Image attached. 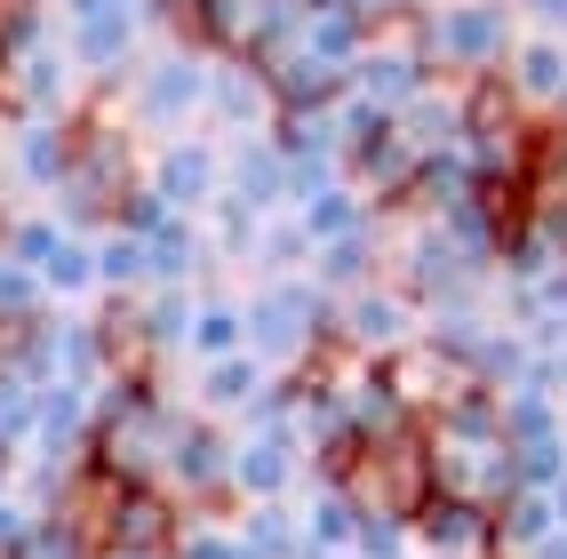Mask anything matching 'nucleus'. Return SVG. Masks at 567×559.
Masks as SVG:
<instances>
[{
    "label": "nucleus",
    "mask_w": 567,
    "mask_h": 559,
    "mask_svg": "<svg viewBox=\"0 0 567 559\" xmlns=\"http://www.w3.org/2000/svg\"><path fill=\"white\" fill-rule=\"evenodd\" d=\"M424 456H432V496L496 511L519 488L512 479V439H504V400L480 392V384L424 416Z\"/></svg>",
    "instance_id": "f257e3e1"
},
{
    "label": "nucleus",
    "mask_w": 567,
    "mask_h": 559,
    "mask_svg": "<svg viewBox=\"0 0 567 559\" xmlns=\"http://www.w3.org/2000/svg\"><path fill=\"white\" fill-rule=\"evenodd\" d=\"M328 488H344L360 511H392L415 519V504L432 496V456H424V416H400L384 432H352L336 456L320 464Z\"/></svg>",
    "instance_id": "f03ea898"
},
{
    "label": "nucleus",
    "mask_w": 567,
    "mask_h": 559,
    "mask_svg": "<svg viewBox=\"0 0 567 559\" xmlns=\"http://www.w3.org/2000/svg\"><path fill=\"white\" fill-rule=\"evenodd\" d=\"M184 407L153 384V376H112V392L96 400V432H89V464L112 472L121 488H161L168 472V439H176Z\"/></svg>",
    "instance_id": "7ed1b4c3"
},
{
    "label": "nucleus",
    "mask_w": 567,
    "mask_h": 559,
    "mask_svg": "<svg viewBox=\"0 0 567 559\" xmlns=\"http://www.w3.org/2000/svg\"><path fill=\"white\" fill-rule=\"evenodd\" d=\"M248 352L272 368V376H288V368H312L328 344H336V296L312 280V272H288V280H264L248 304Z\"/></svg>",
    "instance_id": "20e7f679"
},
{
    "label": "nucleus",
    "mask_w": 567,
    "mask_h": 559,
    "mask_svg": "<svg viewBox=\"0 0 567 559\" xmlns=\"http://www.w3.org/2000/svg\"><path fill=\"white\" fill-rule=\"evenodd\" d=\"M161 496H168L176 511H193V504H233V432H224L216 416H176Z\"/></svg>",
    "instance_id": "39448f33"
},
{
    "label": "nucleus",
    "mask_w": 567,
    "mask_h": 559,
    "mask_svg": "<svg viewBox=\"0 0 567 559\" xmlns=\"http://www.w3.org/2000/svg\"><path fill=\"white\" fill-rule=\"evenodd\" d=\"M504 439H512V479L551 488L567 472V407L544 392H504Z\"/></svg>",
    "instance_id": "423d86ee"
},
{
    "label": "nucleus",
    "mask_w": 567,
    "mask_h": 559,
    "mask_svg": "<svg viewBox=\"0 0 567 559\" xmlns=\"http://www.w3.org/2000/svg\"><path fill=\"white\" fill-rule=\"evenodd\" d=\"M424 335V312H415V296L400 280H368L352 296H336V344L352 352H400Z\"/></svg>",
    "instance_id": "0eeeda50"
},
{
    "label": "nucleus",
    "mask_w": 567,
    "mask_h": 559,
    "mask_svg": "<svg viewBox=\"0 0 567 559\" xmlns=\"http://www.w3.org/2000/svg\"><path fill=\"white\" fill-rule=\"evenodd\" d=\"M305 472L312 456L272 424H248V439H233V504H280Z\"/></svg>",
    "instance_id": "6e6552de"
},
{
    "label": "nucleus",
    "mask_w": 567,
    "mask_h": 559,
    "mask_svg": "<svg viewBox=\"0 0 567 559\" xmlns=\"http://www.w3.org/2000/svg\"><path fill=\"white\" fill-rule=\"evenodd\" d=\"M408 536L432 559H496V511L456 504V496H424L415 519H408Z\"/></svg>",
    "instance_id": "1a4fd4ad"
},
{
    "label": "nucleus",
    "mask_w": 567,
    "mask_h": 559,
    "mask_svg": "<svg viewBox=\"0 0 567 559\" xmlns=\"http://www.w3.org/2000/svg\"><path fill=\"white\" fill-rule=\"evenodd\" d=\"M144 184H153V193H161L176 216H200V208L224 193V153H216V144H193V136H184V144H168V153H161V168L144 176Z\"/></svg>",
    "instance_id": "9d476101"
},
{
    "label": "nucleus",
    "mask_w": 567,
    "mask_h": 559,
    "mask_svg": "<svg viewBox=\"0 0 567 559\" xmlns=\"http://www.w3.org/2000/svg\"><path fill=\"white\" fill-rule=\"evenodd\" d=\"M264 384H272V368H264L256 352H224V360H200L193 368V400H200V416H248V407L264 400Z\"/></svg>",
    "instance_id": "9b49d317"
},
{
    "label": "nucleus",
    "mask_w": 567,
    "mask_h": 559,
    "mask_svg": "<svg viewBox=\"0 0 567 559\" xmlns=\"http://www.w3.org/2000/svg\"><path fill=\"white\" fill-rule=\"evenodd\" d=\"M512 41H504V9H487V0H464V9H447L432 24V56H447L456 72H480V64H496Z\"/></svg>",
    "instance_id": "f8f14e48"
},
{
    "label": "nucleus",
    "mask_w": 567,
    "mask_h": 559,
    "mask_svg": "<svg viewBox=\"0 0 567 559\" xmlns=\"http://www.w3.org/2000/svg\"><path fill=\"white\" fill-rule=\"evenodd\" d=\"M224 193H233L240 208L256 216H280L296 193H288V161H280V144H240L233 161H224Z\"/></svg>",
    "instance_id": "ddd939ff"
},
{
    "label": "nucleus",
    "mask_w": 567,
    "mask_h": 559,
    "mask_svg": "<svg viewBox=\"0 0 567 559\" xmlns=\"http://www.w3.org/2000/svg\"><path fill=\"white\" fill-rule=\"evenodd\" d=\"M136 49V9L128 0H72V56L81 64H121Z\"/></svg>",
    "instance_id": "4468645a"
},
{
    "label": "nucleus",
    "mask_w": 567,
    "mask_h": 559,
    "mask_svg": "<svg viewBox=\"0 0 567 559\" xmlns=\"http://www.w3.org/2000/svg\"><path fill=\"white\" fill-rule=\"evenodd\" d=\"M551 536H559V519H551V496L544 488H512L496 504V559H536Z\"/></svg>",
    "instance_id": "2eb2a0df"
},
{
    "label": "nucleus",
    "mask_w": 567,
    "mask_h": 559,
    "mask_svg": "<svg viewBox=\"0 0 567 559\" xmlns=\"http://www.w3.org/2000/svg\"><path fill=\"white\" fill-rule=\"evenodd\" d=\"M184 360H224V352H248V320H240V304L233 296H193V320H184V344H176Z\"/></svg>",
    "instance_id": "dca6fc26"
},
{
    "label": "nucleus",
    "mask_w": 567,
    "mask_h": 559,
    "mask_svg": "<svg viewBox=\"0 0 567 559\" xmlns=\"http://www.w3.org/2000/svg\"><path fill=\"white\" fill-rule=\"evenodd\" d=\"M296 224H305V240L312 248H328V240H352V232H368V193L360 184H320L312 200H296Z\"/></svg>",
    "instance_id": "f3484780"
},
{
    "label": "nucleus",
    "mask_w": 567,
    "mask_h": 559,
    "mask_svg": "<svg viewBox=\"0 0 567 559\" xmlns=\"http://www.w3.org/2000/svg\"><path fill=\"white\" fill-rule=\"evenodd\" d=\"M144 121H184V112H200L208 104V72L193 56H161L153 72H144Z\"/></svg>",
    "instance_id": "a211bd4d"
},
{
    "label": "nucleus",
    "mask_w": 567,
    "mask_h": 559,
    "mask_svg": "<svg viewBox=\"0 0 567 559\" xmlns=\"http://www.w3.org/2000/svg\"><path fill=\"white\" fill-rule=\"evenodd\" d=\"M504 89H512L519 104H559V96H567V49H559V41H519V49L504 56Z\"/></svg>",
    "instance_id": "6ab92c4d"
},
{
    "label": "nucleus",
    "mask_w": 567,
    "mask_h": 559,
    "mask_svg": "<svg viewBox=\"0 0 567 559\" xmlns=\"http://www.w3.org/2000/svg\"><path fill=\"white\" fill-rule=\"evenodd\" d=\"M272 9H280V0H193L200 32H208L216 49H233V56H248V49L264 41V24H272Z\"/></svg>",
    "instance_id": "aec40b11"
},
{
    "label": "nucleus",
    "mask_w": 567,
    "mask_h": 559,
    "mask_svg": "<svg viewBox=\"0 0 567 559\" xmlns=\"http://www.w3.org/2000/svg\"><path fill=\"white\" fill-rule=\"evenodd\" d=\"M41 296H49V304H89V296H104L96 288V240H81V232H64L56 240V256H49V265H41Z\"/></svg>",
    "instance_id": "412c9836"
},
{
    "label": "nucleus",
    "mask_w": 567,
    "mask_h": 559,
    "mask_svg": "<svg viewBox=\"0 0 567 559\" xmlns=\"http://www.w3.org/2000/svg\"><path fill=\"white\" fill-rule=\"evenodd\" d=\"M233 536H240L248 559H312L305 551V519H296L288 504H248Z\"/></svg>",
    "instance_id": "4be33fe9"
},
{
    "label": "nucleus",
    "mask_w": 567,
    "mask_h": 559,
    "mask_svg": "<svg viewBox=\"0 0 567 559\" xmlns=\"http://www.w3.org/2000/svg\"><path fill=\"white\" fill-rule=\"evenodd\" d=\"M375 256H384V240H375V224H368V232H352V240L312 248V280H320L328 296H352V288L375 280Z\"/></svg>",
    "instance_id": "5701e85b"
},
{
    "label": "nucleus",
    "mask_w": 567,
    "mask_h": 559,
    "mask_svg": "<svg viewBox=\"0 0 567 559\" xmlns=\"http://www.w3.org/2000/svg\"><path fill=\"white\" fill-rule=\"evenodd\" d=\"M17 168H24L32 184H49V193H64V168H72V128H64V121H32V128L17 136Z\"/></svg>",
    "instance_id": "b1692460"
},
{
    "label": "nucleus",
    "mask_w": 567,
    "mask_h": 559,
    "mask_svg": "<svg viewBox=\"0 0 567 559\" xmlns=\"http://www.w3.org/2000/svg\"><path fill=\"white\" fill-rule=\"evenodd\" d=\"M352 536H360V504L320 479V496H312V511H305V551H320V559H328V551H352Z\"/></svg>",
    "instance_id": "393cba45"
},
{
    "label": "nucleus",
    "mask_w": 567,
    "mask_h": 559,
    "mask_svg": "<svg viewBox=\"0 0 567 559\" xmlns=\"http://www.w3.org/2000/svg\"><path fill=\"white\" fill-rule=\"evenodd\" d=\"M256 265H264V280L312 272V240H305V224H296V216H264V232H256Z\"/></svg>",
    "instance_id": "a878e982"
},
{
    "label": "nucleus",
    "mask_w": 567,
    "mask_h": 559,
    "mask_svg": "<svg viewBox=\"0 0 567 559\" xmlns=\"http://www.w3.org/2000/svg\"><path fill=\"white\" fill-rule=\"evenodd\" d=\"M49 312V296H41V272H24L9 248H0V335H17Z\"/></svg>",
    "instance_id": "bb28decb"
},
{
    "label": "nucleus",
    "mask_w": 567,
    "mask_h": 559,
    "mask_svg": "<svg viewBox=\"0 0 567 559\" xmlns=\"http://www.w3.org/2000/svg\"><path fill=\"white\" fill-rule=\"evenodd\" d=\"M64 232H72V224H56V216H17L0 240H9V256H17L24 272H41L49 256H56V240H64Z\"/></svg>",
    "instance_id": "cd10ccee"
},
{
    "label": "nucleus",
    "mask_w": 567,
    "mask_h": 559,
    "mask_svg": "<svg viewBox=\"0 0 567 559\" xmlns=\"http://www.w3.org/2000/svg\"><path fill=\"white\" fill-rule=\"evenodd\" d=\"M24 536H32V504H24L17 488H0V559H17Z\"/></svg>",
    "instance_id": "c85d7f7f"
},
{
    "label": "nucleus",
    "mask_w": 567,
    "mask_h": 559,
    "mask_svg": "<svg viewBox=\"0 0 567 559\" xmlns=\"http://www.w3.org/2000/svg\"><path fill=\"white\" fill-rule=\"evenodd\" d=\"M544 496H551V519H559V528H567V472L551 479V488H544Z\"/></svg>",
    "instance_id": "c756f323"
},
{
    "label": "nucleus",
    "mask_w": 567,
    "mask_h": 559,
    "mask_svg": "<svg viewBox=\"0 0 567 559\" xmlns=\"http://www.w3.org/2000/svg\"><path fill=\"white\" fill-rule=\"evenodd\" d=\"M96 559H168V551H96Z\"/></svg>",
    "instance_id": "7c9ffc66"
},
{
    "label": "nucleus",
    "mask_w": 567,
    "mask_h": 559,
    "mask_svg": "<svg viewBox=\"0 0 567 559\" xmlns=\"http://www.w3.org/2000/svg\"><path fill=\"white\" fill-rule=\"evenodd\" d=\"M312 559H320V551H312ZM328 559H352V551H328Z\"/></svg>",
    "instance_id": "2f4dec72"
},
{
    "label": "nucleus",
    "mask_w": 567,
    "mask_h": 559,
    "mask_svg": "<svg viewBox=\"0 0 567 559\" xmlns=\"http://www.w3.org/2000/svg\"><path fill=\"white\" fill-rule=\"evenodd\" d=\"M184 9H193V0H184Z\"/></svg>",
    "instance_id": "473e14b6"
},
{
    "label": "nucleus",
    "mask_w": 567,
    "mask_h": 559,
    "mask_svg": "<svg viewBox=\"0 0 567 559\" xmlns=\"http://www.w3.org/2000/svg\"><path fill=\"white\" fill-rule=\"evenodd\" d=\"M0 488H9V479H0Z\"/></svg>",
    "instance_id": "72a5a7b5"
},
{
    "label": "nucleus",
    "mask_w": 567,
    "mask_h": 559,
    "mask_svg": "<svg viewBox=\"0 0 567 559\" xmlns=\"http://www.w3.org/2000/svg\"><path fill=\"white\" fill-rule=\"evenodd\" d=\"M559 400H567V392H559Z\"/></svg>",
    "instance_id": "f704fd0d"
}]
</instances>
